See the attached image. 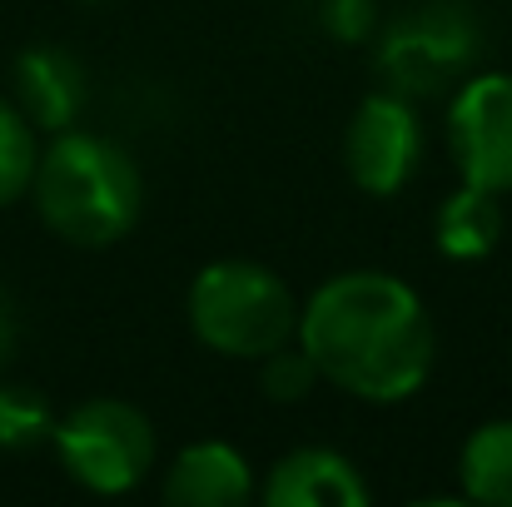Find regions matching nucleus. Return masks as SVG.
I'll return each instance as SVG.
<instances>
[{
  "mask_svg": "<svg viewBox=\"0 0 512 507\" xmlns=\"http://www.w3.org/2000/svg\"><path fill=\"white\" fill-rule=\"evenodd\" d=\"M463 473V498L488 507H512V418L483 423L458 458Z\"/></svg>",
  "mask_w": 512,
  "mask_h": 507,
  "instance_id": "nucleus-12",
  "label": "nucleus"
},
{
  "mask_svg": "<svg viewBox=\"0 0 512 507\" xmlns=\"http://www.w3.org/2000/svg\"><path fill=\"white\" fill-rule=\"evenodd\" d=\"M30 194L45 229L75 249L120 244L145 209V179L125 145L85 130H60L55 145L40 150Z\"/></svg>",
  "mask_w": 512,
  "mask_h": 507,
  "instance_id": "nucleus-2",
  "label": "nucleus"
},
{
  "mask_svg": "<svg viewBox=\"0 0 512 507\" xmlns=\"http://www.w3.org/2000/svg\"><path fill=\"white\" fill-rule=\"evenodd\" d=\"M264 503L269 507H363L368 503V483L334 448H299V453L274 463V473L264 483Z\"/></svg>",
  "mask_w": 512,
  "mask_h": 507,
  "instance_id": "nucleus-9",
  "label": "nucleus"
},
{
  "mask_svg": "<svg viewBox=\"0 0 512 507\" xmlns=\"http://www.w3.org/2000/svg\"><path fill=\"white\" fill-rule=\"evenodd\" d=\"M324 25L339 35V40H363L373 30V5L368 0H329L324 5Z\"/></svg>",
  "mask_w": 512,
  "mask_h": 507,
  "instance_id": "nucleus-16",
  "label": "nucleus"
},
{
  "mask_svg": "<svg viewBox=\"0 0 512 507\" xmlns=\"http://www.w3.org/2000/svg\"><path fill=\"white\" fill-rule=\"evenodd\" d=\"M85 95H90L85 65L70 50H60V45L20 50V60H15V105L35 130H50V135L70 130L75 115L85 110Z\"/></svg>",
  "mask_w": 512,
  "mask_h": 507,
  "instance_id": "nucleus-8",
  "label": "nucleus"
},
{
  "mask_svg": "<svg viewBox=\"0 0 512 507\" xmlns=\"http://www.w3.org/2000/svg\"><path fill=\"white\" fill-rule=\"evenodd\" d=\"M294 338L319 378L363 403H403L433 373V324L423 299L378 269L329 279L309 309H299Z\"/></svg>",
  "mask_w": 512,
  "mask_h": 507,
  "instance_id": "nucleus-1",
  "label": "nucleus"
},
{
  "mask_svg": "<svg viewBox=\"0 0 512 507\" xmlns=\"http://www.w3.org/2000/svg\"><path fill=\"white\" fill-rule=\"evenodd\" d=\"M189 329L224 358H264L299 334V304L274 269L214 259L189 284Z\"/></svg>",
  "mask_w": 512,
  "mask_h": 507,
  "instance_id": "nucleus-3",
  "label": "nucleus"
},
{
  "mask_svg": "<svg viewBox=\"0 0 512 507\" xmlns=\"http://www.w3.org/2000/svg\"><path fill=\"white\" fill-rule=\"evenodd\" d=\"M50 433H55V413H50L45 393L30 383H0V448L30 453V448L50 443Z\"/></svg>",
  "mask_w": 512,
  "mask_h": 507,
  "instance_id": "nucleus-13",
  "label": "nucleus"
},
{
  "mask_svg": "<svg viewBox=\"0 0 512 507\" xmlns=\"http://www.w3.org/2000/svg\"><path fill=\"white\" fill-rule=\"evenodd\" d=\"M254 498V468L229 443H194L165 473V503L174 507H244Z\"/></svg>",
  "mask_w": 512,
  "mask_h": 507,
  "instance_id": "nucleus-10",
  "label": "nucleus"
},
{
  "mask_svg": "<svg viewBox=\"0 0 512 507\" xmlns=\"http://www.w3.org/2000/svg\"><path fill=\"white\" fill-rule=\"evenodd\" d=\"M314 383H319V368H314V358L304 348H289L284 343V348H274V353L259 358V388L274 403H299V398L314 393Z\"/></svg>",
  "mask_w": 512,
  "mask_h": 507,
  "instance_id": "nucleus-15",
  "label": "nucleus"
},
{
  "mask_svg": "<svg viewBox=\"0 0 512 507\" xmlns=\"http://www.w3.org/2000/svg\"><path fill=\"white\" fill-rule=\"evenodd\" d=\"M448 145L463 184L512 194V75H478L448 110Z\"/></svg>",
  "mask_w": 512,
  "mask_h": 507,
  "instance_id": "nucleus-5",
  "label": "nucleus"
},
{
  "mask_svg": "<svg viewBox=\"0 0 512 507\" xmlns=\"http://www.w3.org/2000/svg\"><path fill=\"white\" fill-rule=\"evenodd\" d=\"M40 160L35 145V125L20 115L15 100H0V209L15 204L20 194H30V174Z\"/></svg>",
  "mask_w": 512,
  "mask_h": 507,
  "instance_id": "nucleus-14",
  "label": "nucleus"
},
{
  "mask_svg": "<svg viewBox=\"0 0 512 507\" xmlns=\"http://www.w3.org/2000/svg\"><path fill=\"white\" fill-rule=\"evenodd\" d=\"M498 199L503 194H488L478 184H463L438 209V229H433L438 249L448 259H483V254H493L498 239H503V204Z\"/></svg>",
  "mask_w": 512,
  "mask_h": 507,
  "instance_id": "nucleus-11",
  "label": "nucleus"
},
{
  "mask_svg": "<svg viewBox=\"0 0 512 507\" xmlns=\"http://www.w3.org/2000/svg\"><path fill=\"white\" fill-rule=\"evenodd\" d=\"M423 160V125L403 95H368L343 135V165L363 194H398Z\"/></svg>",
  "mask_w": 512,
  "mask_h": 507,
  "instance_id": "nucleus-6",
  "label": "nucleus"
},
{
  "mask_svg": "<svg viewBox=\"0 0 512 507\" xmlns=\"http://www.w3.org/2000/svg\"><path fill=\"white\" fill-rule=\"evenodd\" d=\"M478 50L473 35V15H463L458 5H428L403 15L388 40H383V65L393 75L398 90H438L443 80H453Z\"/></svg>",
  "mask_w": 512,
  "mask_h": 507,
  "instance_id": "nucleus-7",
  "label": "nucleus"
},
{
  "mask_svg": "<svg viewBox=\"0 0 512 507\" xmlns=\"http://www.w3.org/2000/svg\"><path fill=\"white\" fill-rule=\"evenodd\" d=\"M50 443L60 453V468L85 493H100V498L130 493L155 463L150 418L120 398H90V403L70 408L65 418H55Z\"/></svg>",
  "mask_w": 512,
  "mask_h": 507,
  "instance_id": "nucleus-4",
  "label": "nucleus"
},
{
  "mask_svg": "<svg viewBox=\"0 0 512 507\" xmlns=\"http://www.w3.org/2000/svg\"><path fill=\"white\" fill-rule=\"evenodd\" d=\"M15 338H20L15 299H10V294H5V284H0V368L10 363V353H15Z\"/></svg>",
  "mask_w": 512,
  "mask_h": 507,
  "instance_id": "nucleus-17",
  "label": "nucleus"
}]
</instances>
